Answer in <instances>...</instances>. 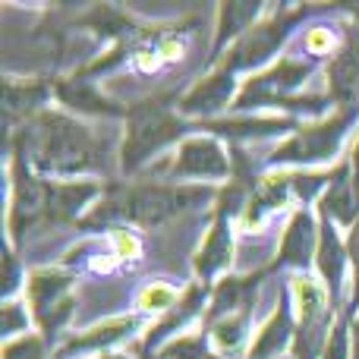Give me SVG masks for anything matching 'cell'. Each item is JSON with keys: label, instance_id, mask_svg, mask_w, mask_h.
I'll return each instance as SVG.
<instances>
[{"label": "cell", "instance_id": "obj_21", "mask_svg": "<svg viewBox=\"0 0 359 359\" xmlns=\"http://www.w3.org/2000/svg\"><path fill=\"white\" fill-rule=\"evenodd\" d=\"M136 331H139V318H133V316L114 318V322H104V325H98V328H88L86 334L69 337V341L60 347V359L82 356V353H95V350H107V347H117L120 341L133 337Z\"/></svg>", "mask_w": 359, "mask_h": 359}, {"label": "cell", "instance_id": "obj_14", "mask_svg": "<svg viewBox=\"0 0 359 359\" xmlns=\"http://www.w3.org/2000/svg\"><path fill=\"white\" fill-rule=\"evenodd\" d=\"M316 252H318V224L309 208H299V211H293L290 224L284 230L278 259L268 268L271 271H278V268H303L306 271L316 262Z\"/></svg>", "mask_w": 359, "mask_h": 359}, {"label": "cell", "instance_id": "obj_19", "mask_svg": "<svg viewBox=\"0 0 359 359\" xmlns=\"http://www.w3.org/2000/svg\"><path fill=\"white\" fill-rule=\"evenodd\" d=\"M230 262H233V227H230V215L215 211V221H211L208 236H205V243L198 246L196 259H192L196 274H198V284H208L211 278H217Z\"/></svg>", "mask_w": 359, "mask_h": 359}, {"label": "cell", "instance_id": "obj_7", "mask_svg": "<svg viewBox=\"0 0 359 359\" xmlns=\"http://www.w3.org/2000/svg\"><path fill=\"white\" fill-rule=\"evenodd\" d=\"M297 293L299 306V325L293 337V359H322L325 344H328V322H331V299L325 284H316L309 278H297L290 284Z\"/></svg>", "mask_w": 359, "mask_h": 359}, {"label": "cell", "instance_id": "obj_35", "mask_svg": "<svg viewBox=\"0 0 359 359\" xmlns=\"http://www.w3.org/2000/svg\"><path fill=\"white\" fill-rule=\"evenodd\" d=\"M139 359H161V353H139Z\"/></svg>", "mask_w": 359, "mask_h": 359}, {"label": "cell", "instance_id": "obj_11", "mask_svg": "<svg viewBox=\"0 0 359 359\" xmlns=\"http://www.w3.org/2000/svg\"><path fill=\"white\" fill-rule=\"evenodd\" d=\"M233 92H236V73L227 67H217L215 73H208L202 82H196V86L177 101V111L183 114V117L215 120L230 101H236Z\"/></svg>", "mask_w": 359, "mask_h": 359}, {"label": "cell", "instance_id": "obj_10", "mask_svg": "<svg viewBox=\"0 0 359 359\" xmlns=\"http://www.w3.org/2000/svg\"><path fill=\"white\" fill-rule=\"evenodd\" d=\"M174 177H205V180H221L230 177V155L224 151V145L217 142V136H205L196 133L186 142H180V151L170 164Z\"/></svg>", "mask_w": 359, "mask_h": 359}, {"label": "cell", "instance_id": "obj_26", "mask_svg": "<svg viewBox=\"0 0 359 359\" xmlns=\"http://www.w3.org/2000/svg\"><path fill=\"white\" fill-rule=\"evenodd\" d=\"M161 359H224V356H217L208 334L198 331V334H186V337H177V341H168L161 350Z\"/></svg>", "mask_w": 359, "mask_h": 359}, {"label": "cell", "instance_id": "obj_3", "mask_svg": "<svg viewBox=\"0 0 359 359\" xmlns=\"http://www.w3.org/2000/svg\"><path fill=\"white\" fill-rule=\"evenodd\" d=\"M198 133V123L183 120V114L168 98H145L126 104V136L120 149V164L126 174L139 170L161 149L186 142Z\"/></svg>", "mask_w": 359, "mask_h": 359}, {"label": "cell", "instance_id": "obj_32", "mask_svg": "<svg viewBox=\"0 0 359 359\" xmlns=\"http://www.w3.org/2000/svg\"><path fill=\"white\" fill-rule=\"evenodd\" d=\"M4 265H6V278H4V297H6V303H10V297L16 293V287L22 284V268H19V259H16V249H6V259H4Z\"/></svg>", "mask_w": 359, "mask_h": 359}, {"label": "cell", "instance_id": "obj_16", "mask_svg": "<svg viewBox=\"0 0 359 359\" xmlns=\"http://www.w3.org/2000/svg\"><path fill=\"white\" fill-rule=\"evenodd\" d=\"M347 262H350L347 243L341 240V233H337L334 221H331V217H322V224H318V252H316V265H318V274H322L325 290H328L331 306H337V299H341Z\"/></svg>", "mask_w": 359, "mask_h": 359}, {"label": "cell", "instance_id": "obj_30", "mask_svg": "<svg viewBox=\"0 0 359 359\" xmlns=\"http://www.w3.org/2000/svg\"><path fill=\"white\" fill-rule=\"evenodd\" d=\"M29 328V318H25V306L19 303H4V322H0V334H4V341L10 344V337L16 334V331H25Z\"/></svg>", "mask_w": 359, "mask_h": 359}, {"label": "cell", "instance_id": "obj_29", "mask_svg": "<svg viewBox=\"0 0 359 359\" xmlns=\"http://www.w3.org/2000/svg\"><path fill=\"white\" fill-rule=\"evenodd\" d=\"M328 186H331V174H290V189L299 202H312V198L322 189H328Z\"/></svg>", "mask_w": 359, "mask_h": 359}, {"label": "cell", "instance_id": "obj_33", "mask_svg": "<svg viewBox=\"0 0 359 359\" xmlns=\"http://www.w3.org/2000/svg\"><path fill=\"white\" fill-rule=\"evenodd\" d=\"M142 306L145 309H174L177 297L168 290V287H151V290L142 297Z\"/></svg>", "mask_w": 359, "mask_h": 359}, {"label": "cell", "instance_id": "obj_22", "mask_svg": "<svg viewBox=\"0 0 359 359\" xmlns=\"http://www.w3.org/2000/svg\"><path fill=\"white\" fill-rule=\"evenodd\" d=\"M262 10H265V6H262L259 0H246V4H243V0H230V4H221V10H217V35H215L211 60H217V57L224 54V44L240 41V38L255 25V19H259Z\"/></svg>", "mask_w": 359, "mask_h": 359}, {"label": "cell", "instance_id": "obj_4", "mask_svg": "<svg viewBox=\"0 0 359 359\" xmlns=\"http://www.w3.org/2000/svg\"><path fill=\"white\" fill-rule=\"evenodd\" d=\"M359 117V107H341L334 117L322 120L316 126H299L284 145L274 149V155L268 158L271 168H280V164H318L328 161V158L337 155L347 130L353 126V120Z\"/></svg>", "mask_w": 359, "mask_h": 359}, {"label": "cell", "instance_id": "obj_8", "mask_svg": "<svg viewBox=\"0 0 359 359\" xmlns=\"http://www.w3.org/2000/svg\"><path fill=\"white\" fill-rule=\"evenodd\" d=\"M309 73H312L309 60L284 57V60H278V67H271V69H265V73L243 82L233 107L236 111H255V107H265V104L274 107L280 98H290V95L309 79Z\"/></svg>", "mask_w": 359, "mask_h": 359}, {"label": "cell", "instance_id": "obj_34", "mask_svg": "<svg viewBox=\"0 0 359 359\" xmlns=\"http://www.w3.org/2000/svg\"><path fill=\"white\" fill-rule=\"evenodd\" d=\"M350 359H359V316L353 322V350H350Z\"/></svg>", "mask_w": 359, "mask_h": 359}, {"label": "cell", "instance_id": "obj_25", "mask_svg": "<svg viewBox=\"0 0 359 359\" xmlns=\"http://www.w3.org/2000/svg\"><path fill=\"white\" fill-rule=\"evenodd\" d=\"M249 325H252V312H240V316H227V318H221V322L208 325L205 334H208L211 347H215L217 353H224V350L233 353V350H240L243 341H246Z\"/></svg>", "mask_w": 359, "mask_h": 359}, {"label": "cell", "instance_id": "obj_12", "mask_svg": "<svg viewBox=\"0 0 359 359\" xmlns=\"http://www.w3.org/2000/svg\"><path fill=\"white\" fill-rule=\"evenodd\" d=\"M328 98L341 107H359V22L347 25L344 44L331 54Z\"/></svg>", "mask_w": 359, "mask_h": 359}, {"label": "cell", "instance_id": "obj_18", "mask_svg": "<svg viewBox=\"0 0 359 359\" xmlns=\"http://www.w3.org/2000/svg\"><path fill=\"white\" fill-rule=\"evenodd\" d=\"M318 215L344 227H353L359 221V177L353 174V161L337 164V170L331 174V186L318 202Z\"/></svg>", "mask_w": 359, "mask_h": 359}, {"label": "cell", "instance_id": "obj_17", "mask_svg": "<svg viewBox=\"0 0 359 359\" xmlns=\"http://www.w3.org/2000/svg\"><path fill=\"white\" fill-rule=\"evenodd\" d=\"M299 130L297 117H249V120H198V133L224 136L230 142H249V139L293 136Z\"/></svg>", "mask_w": 359, "mask_h": 359}, {"label": "cell", "instance_id": "obj_23", "mask_svg": "<svg viewBox=\"0 0 359 359\" xmlns=\"http://www.w3.org/2000/svg\"><path fill=\"white\" fill-rule=\"evenodd\" d=\"M293 196L290 189V174H271L265 180H259V186L252 189L243 211V224L246 227H259L268 215H274L278 208H284V202Z\"/></svg>", "mask_w": 359, "mask_h": 359}, {"label": "cell", "instance_id": "obj_13", "mask_svg": "<svg viewBox=\"0 0 359 359\" xmlns=\"http://www.w3.org/2000/svg\"><path fill=\"white\" fill-rule=\"evenodd\" d=\"M265 274H271V268H259L252 274H240V278H224L211 290V303L205 312V328L227 316H240V312L255 309V293H259Z\"/></svg>", "mask_w": 359, "mask_h": 359}, {"label": "cell", "instance_id": "obj_1", "mask_svg": "<svg viewBox=\"0 0 359 359\" xmlns=\"http://www.w3.org/2000/svg\"><path fill=\"white\" fill-rule=\"evenodd\" d=\"M13 151L41 177L98 174L104 168V142L86 123L60 111H44L10 136Z\"/></svg>", "mask_w": 359, "mask_h": 359}, {"label": "cell", "instance_id": "obj_9", "mask_svg": "<svg viewBox=\"0 0 359 359\" xmlns=\"http://www.w3.org/2000/svg\"><path fill=\"white\" fill-rule=\"evenodd\" d=\"M57 79L50 76H35V79H16L6 76L4 79V117H6V130L19 133L25 123L44 114V101L54 95Z\"/></svg>", "mask_w": 359, "mask_h": 359}, {"label": "cell", "instance_id": "obj_5", "mask_svg": "<svg viewBox=\"0 0 359 359\" xmlns=\"http://www.w3.org/2000/svg\"><path fill=\"white\" fill-rule=\"evenodd\" d=\"M306 13H309L306 6H280V10H274L271 16L262 19V22H255L252 29H249L246 35L227 50V57L221 60V67L233 69V73L265 67V63L274 57V50L287 41V35L297 29V22H303Z\"/></svg>", "mask_w": 359, "mask_h": 359}, {"label": "cell", "instance_id": "obj_6", "mask_svg": "<svg viewBox=\"0 0 359 359\" xmlns=\"http://www.w3.org/2000/svg\"><path fill=\"white\" fill-rule=\"evenodd\" d=\"M73 274L60 268H38L29 278V303L35 312V322L41 325V337L54 341L57 331L69 322L76 312L73 293Z\"/></svg>", "mask_w": 359, "mask_h": 359}, {"label": "cell", "instance_id": "obj_27", "mask_svg": "<svg viewBox=\"0 0 359 359\" xmlns=\"http://www.w3.org/2000/svg\"><path fill=\"white\" fill-rule=\"evenodd\" d=\"M350 316L344 312L334 325H331V334H328V344H325V353L322 359H350Z\"/></svg>", "mask_w": 359, "mask_h": 359}, {"label": "cell", "instance_id": "obj_31", "mask_svg": "<svg viewBox=\"0 0 359 359\" xmlns=\"http://www.w3.org/2000/svg\"><path fill=\"white\" fill-rule=\"evenodd\" d=\"M347 255L353 262V297H350V306H347V316H350V312L359 309V221L347 233Z\"/></svg>", "mask_w": 359, "mask_h": 359}, {"label": "cell", "instance_id": "obj_15", "mask_svg": "<svg viewBox=\"0 0 359 359\" xmlns=\"http://www.w3.org/2000/svg\"><path fill=\"white\" fill-rule=\"evenodd\" d=\"M54 95L63 107H69V111H76V114H92V117H126V104H117V101L104 98V95L95 88V82L88 73H73L69 79H57Z\"/></svg>", "mask_w": 359, "mask_h": 359}, {"label": "cell", "instance_id": "obj_20", "mask_svg": "<svg viewBox=\"0 0 359 359\" xmlns=\"http://www.w3.org/2000/svg\"><path fill=\"white\" fill-rule=\"evenodd\" d=\"M293 299H290V287H280V299H278V309L271 312V318L265 322V328L259 331L255 344L249 347L246 359H271L278 353H284L287 347L293 344L297 337V325H293Z\"/></svg>", "mask_w": 359, "mask_h": 359}, {"label": "cell", "instance_id": "obj_2", "mask_svg": "<svg viewBox=\"0 0 359 359\" xmlns=\"http://www.w3.org/2000/svg\"><path fill=\"white\" fill-rule=\"evenodd\" d=\"M215 189L208 186H164V183H111L104 186V198L79 221V230L107 227H161L183 211L208 202Z\"/></svg>", "mask_w": 359, "mask_h": 359}, {"label": "cell", "instance_id": "obj_36", "mask_svg": "<svg viewBox=\"0 0 359 359\" xmlns=\"http://www.w3.org/2000/svg\"><path fill=\"white\" fill-rule=\"evenodd\" d=\"M98 359H126V356H98Z\"/></svg>", "mask_w": 359, "mask_h": 359}, {"label": "cell", "instance_id": "obj_24", "mask_svg": "<svg viewBox=\"0 0 359 359\" xmlns=\"http://www.w3.org/2000/svg\"><path fill=\"white\" fill-rule=\"evenodd\" d=\"M205 297H208V284H192L189 290H186V297L180 299L174 309H170L168 316H164L161 322L155 325V328H149V334H145V344H142V353H155V347L164 341V337L174 334L180 325H186L198 309H202Z\"/></svg>", "mask_w": 359, "mask_h": 359}, {"label": "cell", "instance_id": "obj_28", "mask_svg": "<svg viewBox=\"0 0 359 359\" xmlns=\"http://www.w3.org/2000/svg\"><path fill=\"white\" fill-rule=\"evenodd\" d=\"M4 359H48V341L35 334H22L19 341L4 344Z\"/></svg>", "mask_w": 359, "mask_h": 359}]
</instances>
